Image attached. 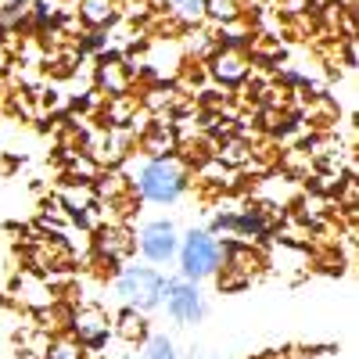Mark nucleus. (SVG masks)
Segmentation results:
<instances>
[{"label":"nucleus","mask_w":359,"mask_h":359,"mask_svg":"<svg viewBox=\"0 0 359 359\" xmlns=\"http://www.w3.org/2000/svg\"><path fill=\"white\" fill-rule=\"evenodd\" d=\"M144 359H180L169 334H147L144 338Z\"/></svg>","instance_id":"obj_15"},{"label":"nucleus","mask_w":359,"mask_h":359,"mask_svg":"<svg viewBox=\"0 0 359 359\" xmlns=\"http://www.w3.org/2000/svg\"><path fill=\"white\" fill-rule=\"evenodd\" d=\"M115 294L123 298V306L137 313H155L162 306V291H165V273L158 266H140V262H123V269L111 280Z\"/></svg>","instance_id":"obj_3"},{"label":"nucleus","mask_w":359,"mask_h":359,"mask_svg":"<svg viewBox=\"0 0 359 359\" xmlns=\"http://www.w3.org/2000/svg\"><path fill=\"white\" fill-rule=\"evenodd\" d=\"M169 11H172V18L180 25H191L194 29V25L205 22V0H172Z\"/></svg>","instance_id":"obj_12"},{"label":"nucleus","mask_w":359,"mask_h":359,"mask_svg":"<svg viewBox=\"0 0 359 359\" xmlns=\"http://www.w3.org/2000/svg\"><path fill=\"white\" fill-rule=\"evenodd\" d=\"M144 151L147 158H155V155H172V130L165 123H155L151 133L144 137Z\"/></svg>","instance_id":"obj_13"},{"label":"nucleus","mask_w":359,"mask_h":359,"mask_svg":"<svg viewBox=\"0 0 359 359\" xmlns=\"http://www.w3.org/2000/svg\"><path fill=\"white\" fill-rule=\"evenodd\" d=\"M79 18L86 25H108L115 18V0H79Z\"/></svg>","instance_id":"obj_11"},{"label":"nucleus","mask_w":359,"mask_h":359,"mask_svg":"<svg viewBox=\"0 0 359 359\" xmlns=\"http://www.w3.org/2000/svg\"><path fill=\"white\" fill-rule=\"evenodd\" d=\"M162 306H165V316L180 327H194L208 316V302L194 280H184V277H165V291H162Z\"/></svg>","instance_id":"obj_4"},{"label":"nucleus","mask_w":359,"mask_h":359,"mask_svg":"<svg viewBox=\"0 0 359 359\" xmlns=\"http://www.w3.org/2000/svg\"><path fill=\"white\" fill-rule=\"evenodd\" d=\"M208 72H212V79L223 83V86H237V83H245V76H248V57L237 47H223V50L212 54Z\"/></svg>","instance_id":"obj_7"},{"label":"nucleus","mask_w":359,"mask_h":359,"mask_svg":"<svg viewBox=\"0 0 359 359\" xmlns=\"http://www.w3.org/2000/svg\"><path fill=\"white\" fill-rule=\"evenodd\" d=\"M97 83H101V90H108V97H123L130 90V72L118 62H104L97 69Z\"/></svg>","instance_id":"obj_10"},{"label":"nucleus","mask_w":359,"mask_h":359,"mask_svg":"<svg viewBox=\"0 0 359 359\" xmlns=\"http://www.w3.org/2000/svg\"><path fill=\"white\" fill-rule=\"evenodd\" d=\"M133 237H137V252L151 266H169L176 259L180 230L172 219H147V223H140V230Z\"/></svg>","instance_id":"obj_5"},{"label":"nucleus","mask_w":359,"mask_h":359,"mask_svg":"<svg viewBox=\"0 0 359 359\" xmlns=\"http://www.w3.org/2000/svg\"><path fill=\"white\" fill-rule=\"evenodd\" d=\"M176 262H180V277L184 280H212L223 269V245L212 230L205 226H191L187 233H180V248H176Z\"/></svg>","instance_id":"obj_2"},{"label":"nucleus","mask_w":359,"mask_h":359,"mask_svg":"<svg viewBox=\"0 0 359 359\" xmlns=\"http://www.w3.org/2000/svg\"><path fill=\"white\" fill-rule=\"evenodd\" d=\"M43 359H86V352H83V345L76 338H54L47 345Z\"/></svg>","instance_id":"obj_16"},{"label":"nucleus","mask_w":359,"mask_h":359,"mask_svg":"<svg viewBox=\"0 0 359 359\" xmlns=\"http://www.w3.org/2000/svg\"><path fill=\"white\" fill-rule=\"evenodd\" d=\"M205 18L230 25V22L241 18V0H205Z\"/></svg>","instance_id":"obj_14"},{"label":"nucleus","mask_w":359,"mask_h":359,"mask_svg":"<svg viewBox=\"0 0 359 359\" xmlns=\"http://www.w3.org/2000/svg\"><path fill=\"white\" fill-rule=\"evenodd\" d=\"M72 338L83 345V348H101L111 334V320L101 306H79L72 313Z\"/></svg>","instance_id":"obj_6"},{"label":"nucleus","mask_w":359,"mask_h":359,"mask_svg":"<svg viewBox=\"0 0 359 359\" xmlns=\"http://www.w3.org/2000/svg\"><path fill=\"white\" fill-rule=\"evenodd\" d=\"M111 331L123 341H144L147 334H151V331H147V313H137V309L126 306L123 313L111 320Z\"/></svg>","instance_id":"obj_9"},{"label":"nucleus","mask_w":359,"mask_h":359,"mask_svg":"<svg viewBox=\"0 0 359 359\" xmlns=\"http://www.w3.org/2000/svg\"><path fill=\"white\" fill-rule=\"evenodd\" d=\"M133 248H137V237H133L130 230H123V226H108V230L97 233V252H101L108 262H115V266H123Z\"/></svg>","instance_id":"obj_8"},{"label":"nucleus","mask_w":359,"mask_h":359,"mask_svg":"<svg viewBox=\"0 0 359 359\" xmlns=\"http://www.w3.org/2000/svg\"><path fill=\"white\" fill-rule=\"evenodd\" d=\"M133 187H137V194L144 201H151V205H176L180 198L187 194V187H191V172H187L184 158L155 155V158H147L137 169Z\"/></svg>","instance_id":"obj_1"}]
</instances>
